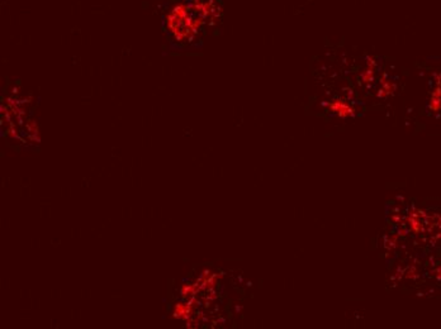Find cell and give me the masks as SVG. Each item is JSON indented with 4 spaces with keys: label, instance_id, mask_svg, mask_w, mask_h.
Wrapping results in <instances>:
<instances>
[{
    "label": "cell",
    "instance_id": "2",
    "mask_svg": "<svg viewBox=\"0 0 441 329\" xmlns=\"http://www.w3.org/2000/svg\"><path fill=\"white\" fill-rule=\"evenodd\" d=\"M189 313H190V308L188 305H177L175 308V317H179V318H186L189 317Z\"/></svg>",
    "mask_w": 441,
    "mask_h": 329
},
{
    "label": "cell",
    "instance_id": "1",
    "mask_svg": "<svg viewBox=\"0 0 441 329\" xmlns=\"http://www.w3.org/2000/svg\"><path fill=\"white\" fill-rule=\"evenodd\" d=\"M330 109L332 110L333 113H336L340 117H350L354 114V110L349 104H346L345 101H340V100H335L332 103L330 104Z\"/></svg>",
    "mask_w": 441,
    "mask_h": 329
}]
</instances>
